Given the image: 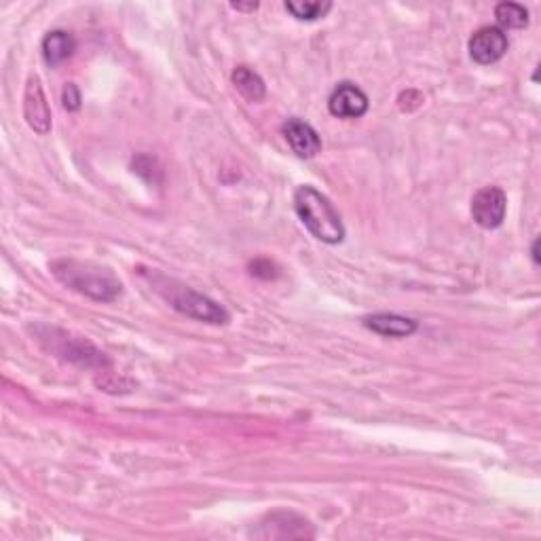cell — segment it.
Wrapping results in <instances>:
<instances>
[{
	"instance_id": "cell-4",
	"label": "cell",
	"mask_w": 541,
	"mask_h": 541,
	"mask_svg": "<svg viewBox=\"0 0 541 541\" xmlns=\"http://www.w3.org/2000/svg\"><path fill=\"white\" fill-rule=\"evenodd\" d=\"M506 208H508V199L501 188L497 186L480 188L472 199L473 222L482 229L501 227L503 218H506Z\"/></svg>"
},
{
	"instance_id": "cell-1",
	"label": "cell",
	"mask_w": 541,
	"mask_h": 541,
	"mask_svg": "<svg viewBox=\"0 0 541 541\" xmlns=\"http://www.w3.org/2000/svg\"><path fill=\"white\" fill-rule=\"evenodd\" d=\"M51 269L53 275L64 285L102 302L114 301L121 294V288H123L111 269L95 266L91 263H78V260L64 258L53 263Z\"/></svg>"
},
{
	"instance_id": "cell-18",
	"label": "cell",
	"mask_w": 541,
	"mask_h": 541,
	"mask_svg": "<svg viewBox=\"0 0 541 541\" xmlns=\"http://www.w3.org/2000/svg\"><path fill=\"white\" fill-rule=\"evenodd\" d=\"M230 7L237 9V11H254L258 9V3H252V5H241V3H230Z\"/></svg>"
},
{
	"instance_id": "cell-3",
	"label": "cell",
	"mask_w": 541,
	"mask_h": 541,
	"mask_svg": "<svg viewBox=\"0 0 541 541\" xmlns=\"http://www.w3.org/2000/svg\"><path fill=\"white\" fill-rule=\"evenodd\" d=\"M150 284L159 294L172 305L176 311H180L186 318H193L197 321H208V324H227L229 313L222 305H218L216 301L208 299V296L199 294L197 290L188 288L185 284H178L176 279H169L161 273H153Z\"/></svg>"
},
{
	"instance_id": "cell-2",
	"label": "cell",
	"mask_w": 541,
	"mask_h": 541,
	"mask_svg": "<svg viewBox=\"0 0 541 541\" xmlns=\"http://www.w3.org/2000/svg\"><path fill=\"white\" fill-rule=\"evenodd\" d=\"M294 210L301 222L315 239L324 243H340L345 239V227L338 212L320 191L313 186H299L294 193Z\"/></svg>"
},
{
	"instance_id": "cell-9",
	"label": "cell",
	"mask_w": 541,
	"mask_h": 541,
	"mask_svg": "<svg viewBox=\"0 0 541 541\" xmlns=\"http://www.w3.org/2000/svg\"><path fill=\"white\" fill-rule=\"evenodd\" d=\"M282 133L285 142L290 144L292 153L301 157V159H311V157H315L321 150V140L318 131L309 123H305V121L288 119L282 127Z\"/></svg>"
},
{
	"instance_id": "cell-10",
	"label": "cell",
	"mask_w": 541,
	"mask_h": 541,
	"mask_svg": "<svg viewBox=\"0 0 541 541\" xmlns=\"http://www.w3.org/2000/svg\"><path fill=\"white\" fill-rule=\"evenodd\" d=\"M364 326L368 330H373L381 337H393V338H404L417 332L419 324L415 320L404 318V315H393V313H376L364 318Z\"/></svg>"
},
{
	"instance_id": "cell-16",
	"label": "cell",
	"mask_w": 541,
	"mask_h": 541,
	"mask_svg": "<svg viewBox=\"0 0 541 541\" xmlns=\"http://www.w3.org/2000/svg\"><path fill=\"white\" fill-rule=\"evenodd\" d=\"M62 102H64L66 111H70V113H75L81 108V94H78L75 83H66V87L62 91Z\"/></svg>"
},
{
	"instance_id": "cell-19",
	"label": "cell",
	"mask_w": 541,
	"mask_h": 541,
	"mask_svg": "<svg viewBox=\"0 0 541 541\" xmlns=\"http://www.w3.org/2000/svg\"><path fill=\"white\" fill-rule=\"evenodd\" d=\"M531 254H533L535 265H539V239H535V241H533V250H531Z\"/></svg>"
},
{
	"instance_id": "cell-7",
	"label": "cell",
	"mask_w": 541,
	"mask_h": 541,
	"mask_svg": "<svg viewBox=\"0 0 541 541\" xmlns=\"http://www.w3.org/2000/svg\"><path fill=\"white\" fill-rule=\"evenodd\" d=\"M23 117H26L30 130H34L41 136L51 131V108H49L47 95L42 91L41 78L30 77L23 94Z\"/></svg>"
},
{
	"instance_id": "cell-12",
	"label": "cell",
	"mask_w": 541,
	"mask_h": 541,
	"mask_svg": "<svg viewBox=\"0 0 541 541\" xmlns=\"http://www.w3.org/2000/svg\"><path fill=\"white\" fill-rule=\"evenodd\" d=\"M230 81H233L237 91H239L248 102H260L266 94L263 78H260L254 70L248 68V66L235 68L233 75H230Z\"/></svg>"
},
{
	"instance_id": "cell-8",
	"label": "cell",
	"mask_w": 541,
	"mask_h": 541,
	"mask_svg": "<svg viewBox=\"0 0 541 541\" xmlns=\"http://www.w3.org/2000/svg\"><path fill=\"white\" fill-rule=\"evenodd\" d=\"M368 95L354 83H340L328 100V111L338 119H360L368 113Z\"/></svg>"
},
{
	"instance_id": "cell-17",
	"label": "cell",
	"mask_w": 541,
	"mask_h": 541,
	"mask_svg": "<svg viewBox=\"0 0 541 541\" xmlns=\"http://www.w3.org/2000/svg\"><path fill=\"white\" fill-rule=\"evenodd\" d=\"M400 100H409V104L402 106V111H412V108H417L423 102V95L419 94V91H406V94L400 95Z\"/></svg>"
},
{
	"instance_id": "cell-11",
	"label": "cell",
	"mask_w": 541,
	"mask_h": 541,
	"mask_svg": "<svg viewBox=\"0 0 541 541\" xmlns=\"http://www.w3.org/2000/svg\"><path fill=\"white\" fill-rule=\"evenodd\" d=\"M77 49V41L70 32H64V30H53L49 32L45 39H42V58L45 62L56 68L62 62H66Z\"/></svg>"
},
{
	"instance_id": "cell-5",
	"label": "cell",
	"mask_w": 541,
	"mask_h": 541,
	"mask_svg": "<svg viewBox=\"0 0 541 541\" xmlns=\"http://www.w3.org/2000/svg\"><path fill=\"white\" fill-rule=\"evenodd\" d=\"M49 334H51V338H49V343H51V351L53 354L62 356L64 360L78 364V366H85V368L104 366V364H108L104 354L97 351L94 345L89 343V340L72 338L70 334H66L62 330H59L62 338L56 337V330H49Z\"/></svg>"
},
{
	"instance_id": "cell-15",
	"label": "cell",
	"mask_w": 541,
	"mask_h": 541,
	"mask_svg": "<svg viewBox=\"0 0 541 541\" xmlns=\"http://www.w3.org/2000/svg\"><path fill=\"white\" fill-rule=\"evenodd\" d=\"M250 273L254 277H260V279H275L277 277V266L273 265L271 260L260 258V260H254V263L250 265Z\"/></svg>"
},
{
	"instance_id": "cell-14",
	"label": "cell",
	"mask_w": 541,
	"mask_h": 541,
	"mask_svg": "<svg viewBox=\"0 0 541 541\" xmlns=\"http://www.w3.org/2000/svg\"><path fill=\"white\" fill-rule=\"evenodd\" d=\"M332 9L330 3H320V0H305V3H296V0H288L285 3V11H290L292 15L296 17V20H302V22H313V20H320V17H324L328 11Z\"/></svg>"
},
{
	"instance_id": "cell-13",
	"label": "cell",
	"mask_w": 541,
	"mask_h": 541,
	"mask_svg": "<svg viewBox=\"0 0 541 541\" xmlns=\"http://www.w3.org/2000/svg\"><path fill=\"white\" fill-rule=\"evenodd\" d=\"M495 17H497V23H500L501 30L503 28L522 30L528 26V11L522 7V5H516V3L497 5Z\"/></svg>"
},
{
	"instance_id": "cell-6",
	"label": "cell",
	"mask_w": 541,
	"mask_h": 541,
	"mask_svg": "<svg viewBox=\"0 0 541 541\" xmlns=\"http://www.w3.org/2000/svg\"><path fill=\"white\" fill-rule=\"evenodd\" d=\"M508 51V36L501 28L484 26L470 39V56L476 64L489 66L500 62Z\"/></svg>"
}]
</instances>
